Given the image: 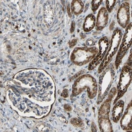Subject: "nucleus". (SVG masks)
Returning a JSON list of instances; mask_svg holds the SVG:
<instances>
[{
    "label": "nucleus",
    "instance_id": "nucleus-12",
    "mask_svg": "<svg viewBox=\"0 0 132 132\" xmlns=\"http://www.w3.org/2000/svg\"><path fill=\"white\" fill-rule=\"evenodd\" d=\"M124 108V102L122 100H118L115 104L112 109V116L113 121L115 123H117L122 117Z\"/></svg>",
    "mask_w": 132,
    "mask_h": 132
},
{
    "label": "nucleus",
    "instance_id": "nucleus-10",
    "mask_svg": "<svg viewBox=\"0 0 132 132\" xmlns=\"http://www.w3.org/2000/svg\"><path fill=\"white\" fill-rule=\"evenodd\" d=\"M131 116H132V105L130 102L128 105L124 114L120 119V127L124 130L129 131L132 130L131 125Z\"/></svg>",
    "mask_w": 132,
    "mask_h": 132
},
{
    "label": "nucleus",
    "instance_id": "nucleus-2",
    "mask_svg": "<svg viewBox=\"0 0 132 132\" xmlns=\"http://www.w3.org/2000/svg\"><path fill=\"white\" fill-rule=\"evenodd\" d=\"M115 68L114 64H109L101 73L98 85L97 104H100L103 102L110 91L115 79Z\"/></svg>",
    "mask_w": 132,
    "mask_h": 132
},
{
    "label": "nucleus",
    "instance_id": "nucleus-15",
    "mask_svg": "<svg viewBox=\"0 0 132 132\" xmlns=\"http://www.w3.org/2000/svg\"><path fill=\"white\" fill-rule=\"evenodd\" d=\"M71 124L75 127H80L84 126V123L82 121L77 118H73L70 120Z\"/></svg>",
    "mask_w": 132,
    "mask_h": 132
},
{
    "label": "nucleus",
    "instance_id": "nucleus-14",
    "mask_svg": "<svg viewBox=\"0 0 132 132\" xmlns=\"http://www.w3.org/2000/svg\"><path fill=\"white\" fill-rule=\"evenodd\" d=\"M84 9V4L81 1L75 0L71 3V11L75 15H78L81 14Z\"/></svg>",
    "mask_w": 132,
    "mask_h": 132
},
{
    "label": "nucleus",
    "instance_id": "nucleus-5",
    "mask_svg": "<svg viewBox=\"0 0 132 132\" xmlns=\"http://www.w3.org/2000/svg\"><path fill=\"white\" fill-rule=\"evenodd\" d=\"M98 51L96 47H77L71 53L70 60L73 64L81 66L90 62L96 56Z\"/></svg>",
    "mask_w": 132,
    "mask_h": 132
},
{
    "label": "nucleus",
    "instance_id": "nucleus-7",
    "mask_svg": "<svg viewBox=\"0 0 132 132\" xmlns=\"http://www.w3.org/2000/svg\"><path fill=\"white\" fill-rule=\"evenodd\" d=\"M131 38H132V28L131 23H130L128 26L126 28L124 35L119 46L117 56L115 61V67L117 69L122 60L127 53L128 49L131 45Z\"/></svg>",
    "mask_w": 132,
    "mask_h": 132
},
{
    "label": "nucleus",
    "instance_id": "nucleus-22",
    "mask_svg": "<svg viewBox=\"0 0 132 132\" xmlns=\"http://www.w3.org/2000/svg\"><path fill=\"white\" fill-rule=\"evenodd\" d=\"M75 22H72L71 23V28H70V32L71 33H73L75 31Z\"/></svg>",
    "mask_w": 132,
    "mask_h": 132
},
{
    "label": "nucleus",
    "instance_id": "nucleus-6",
    "mask_svg": "<svg viewBox=\"0 0 132 132\" xmlns=\"http://www.w3.org/2000/svg\"><path fill=\"white\" fill-rule=\"evenodd\" d=\"M131 66L125 65L123 67L119 76L117 87V96L114 100V104L126 93L131 81Z\"/></svg>",
    "mask_w": 132,
    "mask_h": 132
},
{
    "label": "nucleus",
    "instance_id": "nucleus-20",
    "mask_svg": "<svg viewBox=\"0 0 132 132\" xmlns=\"http://www.w3.org/2000/svg\"><path fill=\"white\" fill-rule=\"evenodd\" d=\"M77 42V40L76 39H73V40L71 41V42H70V43H69V46H70V48H72V47H74V46L76 45Z\"/></svg>",
    "mask_w": 132,
    "mask_h": 132
},
{
    "label": "nucleus",
    "instance_id": "nucleus-8",
    "mask_svg": "<svg viewBox=\"0 0 132 132\" xmlns=\"http://www.w3.org/2000/svg\"><path fill=\"white\" fill-rule=\"evenodd\" d=\"M109 42L108 38L106 37H103L98 41L99 50L95 58L90 62L88 65V70L91 71L95 69L97 66L101 64L104 58L107 50L109 47Z\"/></svg>",
    "mask_w": 132,
    "mask_h": 132
},
{
    "label": "nucleus",
    "instance_id": "nucleus-4",
    "mask_svg": "<svg viewBox=\"0 0 132 132\" xmlns=\"http://www.w3.org/2000/svg\"><path fill=\"white\" fill-rule=\"evenodd\" d=\"M122 36V30L119 28H117L114 30L106 54L98 68V73H101L111 63L118 51Z\"/></svg>",
    "mask_w": 132,
    "mask_h": 132
},
{
    "label": "nucleus",
    "instance_id": "nucleus-17",
    "mask_svg": "<svg viewBox=\"0 0 132 132\" xmlns=\"http://www.w3.org/2000/svg\"><path fill=\"white\" fill-rule=\"evenodd\" d=\"M102 2V1H93L92 2V10L94 12H95L98 9Z\"/></svg>",
    "mask_w": 132,
    "mask_h": 132
},
{
    "label": "nucleus",
    "instance_id": "nucleus-1",
    "mask_svg": "<svg viewBox=\"0 0 132 132\" xmlns=\"http://www.w3.org/2000/svg\"><path fill=\"white\" fill-rule=\"evenodd\" d=\"M87 90L90 99L94 98L98 92V85L96 80L89 74L82 75L77 79L72 87V96H77Z\"/></svg>",
    "mask_w": 132,
    "mask_h": 132
},
{
    "label": "nucleus",
    "instance_id": "nucleus-18",
    "mask_svg": "<svg viewBox=\"0 0 132 132\" xmlns=\"http://www.w3.org/2000/svg\"><path fill=\"white\" fill-rule=\"evenodd\" d=\"M86 43L88 46H92L95 44V42L92 39H88L86 41Z\"/></svg>",
    "mask_w": 132,
    "mask_h": 132
},
{
    "label": "nucleus",
    "instance_id": "nucleus-23",
    "mask_svg": "<svg viewBox=\"0 0 132 132\" xmlns=\"http://www.w3.org/2000/svg\"><path fill=\"white\" fill-rule=\"evenodd\" d=\"M92 131H97V129H96V126L95 124L94 123H92Z\"/></svg>",
    "mask_w": 132,
    "mask_h": 132
},
{
    "label": "nucleus",
    "instance_id": "nucleus-13",
    "mask_svg": "<svg viewBox=\"0 0 132 132\" xmlns=\"http://www.w3.org/2000/svg\"><path fill=\"white\" fill-rule=\"evenodd\" d=\"M96 26V18L93 14L88 15L85 19L83 24V30L86 32L91 31Z\"/></svg>",
    "mask_w": 132,
    "mask_h": 132
},
{
    "label": "nucleus",
    "instance_id": "nucleus-3",
    "mask_svg": "<svg viewBox=\"0 0 132 132\" xmlns=\"http://www.w3.org/2000/svg\"><path fill=\"white\" fill-rule=\"evenodd\" d=\"M116 93L117 90L113 88L109 92L107 99L103 102L99 109L98 122L101 131H113L112 124L109 118V113L112 100Z\"/></svg>",
    "mask_w": 132,
    "mask_h": 132
},
{
    "label": "nucleus",
    "instance_id": "nucleus-16",
    "mask_svg": "<svg viewBox=\"0 0 132 132\" xmlns=\"http://www.w3.org/2000/svg\"><path fill=\"white\" fill-rule=\"evenodd\" d=\"M116 1H106V9L108 12L111 13L112 12L115 6Z\"/></svg>",
    "mask_w": 132,
    "mask_h": 132
},
{
    "label": "nucleus",
    "instance_id": "nucleus-21",
    "mask_svg": "<svg viewBox=\"0 0 132 132\" xmlns=\"http://www.w3.org/2000/svg\"><path fill=\"white\" fill-rule=\"evenodd\" d=\"M64 109L65 110V111H68V112L71 111V109H72L70 105H68V104H65V105H64Z\"/></svg>",
    "mask_w": 132,
    "mask_h": 132
},
{
    "label": "nucleus",
    "instance_id": "nucleus-9",
    "mask_svg": "<svg viewBox=\"0 0 132 132\" xmlns=\"http://www.w3.org/2000/svg\"><path fill=\"white\" fill-rule=\"evenodd\" d=\"M117 21L119 25L124 29L130 23V6L125 2L120 5L117 13Z\"/></svg>",
    "mask_w": 132,
    "mask_h": 132
},
{
    "label": "nucleus",
    "instance_id": "nucleus-11",
    "mask_svg": "<svg viewBox=\"0 0 132 132\" xmlns=\"http://www.w3.org/2000/svg\"><path fill=\"white\" fill-rule=\"evenodd\" d=\"M108 22V12L106 7H102L99 10L96 20V29L97 31L103 30Z\"/></svg>",
    "mask_w": 132,
    "mask_h": 132
},
{
    "label": "nucleus",
    "instance_id": "nucleus-19",
    "mask_svg": "<svg viewBox=\"0 0 132 132\" xmlns=\"http://www.w3.org/2000/svg\"><path fill=\"white\" fill-rule=\"evenodd\" d=\"M61 96L64 98H67L68 96V91L67 89H64L62 91Z\"/></svg>",
    "mask_w": 132,
    "mask_h": 132
}]
</instances>
